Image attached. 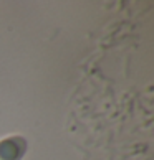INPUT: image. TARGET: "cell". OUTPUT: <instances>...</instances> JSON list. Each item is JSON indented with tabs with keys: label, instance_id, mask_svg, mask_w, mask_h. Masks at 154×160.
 Wrapping results in <instances>:
<instances>
[{
	"label": "cell",
	"instance_id": "6da1fadb",
	"mask_svg": "<svg viewBox=\"0 0 154 160\" xmlns=\"http://www.w3.org/2000/svg\"><path fill=\"white\" fill-rule=\"evenodd\" d=\"M27 152V140L22 135H10L0 140V160H22Z\"/></svg>",
	"mask_w": 154,
	"mask_h": 160
}]
</instances>
